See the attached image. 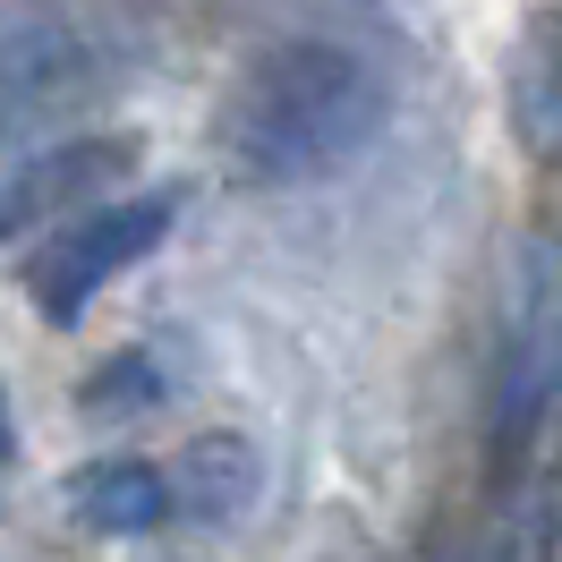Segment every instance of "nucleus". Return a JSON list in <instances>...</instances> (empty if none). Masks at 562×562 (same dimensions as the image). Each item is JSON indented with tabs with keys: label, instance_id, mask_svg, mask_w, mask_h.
Instances as JSON below:
<instances>
[{
	"label": "nucleus",
	"instance_id": "1",
	"mask_svg": "<svg viewBox=\"0 0 562 562\" xmlns=\"http://www.w3.org/2000/svg\"><path fill=\"white\" fill-rule=\"evenodd\" d=\"M375 128H384V77H375V60H358L350 43L290 35L239 77L222 145H231L239 179L299 188V179L341 171L358 145H375Z\"/></svg>",
	"mask_w": 562,
	"mask_h": 562
},
{
	"label": "nucleus",
	"instance_id": "2",
	"mask_svg": "<svg viewBox=\"0 0 562 562\" xmlns=\"http://www.w3.org/2000/svg\"><path fill=\"white\" fill-rule=\"evenodd\" d=\"M179 222V196H120V205L86 213V222H69L60 239L35 247V265H26V290H35V307L52 324H77L94 299H103L120 273H137L154 247L171 239Z\"/></svg>",
	"mask_w": 562,
	"mask_h": 562
},
{
	"label": "nucleus",
	"instance_id": "3",
	"mask_svg": "<svg viewBox=\"0 0 562 562\" xmlns=\"http://www.w3.org/2000/svg\"><path fill=\"white\" fill-rule=\"evenodd\" d=\"M103 94V52L69 18H9L0 26V154L60 137Z\"/></svg>",
	"mask_w": 562,
	"mask_h": 562
},
{
	"label": "nucleus",
	"instance_id": "4",
	"mask_svg": "<svg viewBox=\"0 0 562 562\" xmlns=\"http://www.w3.org/2000/svg\"><path fill=\"white\" fill-rule=\"evenodd\" d=\"M137 162L128 137H60V145H35V162L18 179H0V239H43L52 222L86 196H103V179H120Z\"/></svg>",
	"mask_w": 562,
	"mask_h": 562
},
{
	"label": "nucleus",
	"instance_id": "5",
	"mask_svg": "<svg viewBox=\"0 0 562 562\" xmlns=\"http://www.w3.org/2000/svg\"><path fill=\"white\" fill-rule=\"evenodd\" d=\"M256 477H265V460H256L247 435H196V443L171 460L162 494H171V512L222 528V520H239L247 503H256Z\"/></svg>",
	"mask_w": 562,
	"mask_h": 562
},
{
	"label": "nucleus",
	"instance_id": "6",
	"mask_svg": "<svg viewBox=\"0 0 562 562\" xmlns=\"http://www.w3.org/2000/svg\"><path fill=\"white\" fill-rule=\"evenodd\" d=\"M69 512L94 537H145L171 520V494H162V469H145V460H94L69 477Z\"/></svg>",
	"mask_w": 562,
	"mask_h": 562
},
{
	"label": "nucleus",
	"instance_id": "7",
	"mask_svg": "<svg viewBox=\"0 0 562 562\" xmlns=\"http://www.w3.org/2000/svg\"><path fill=\"white\" fill-rule=\"evenodd\" d=\"M512 120H520L528 154H554V137H562V43H554V18H537L528 43L512 52Z\"/></svg>",
	"mask_w": 562,
	"mask_h": 562
},
{
	"label": "nucleus",
	"instance_id": "8",
	"mask_svg": "<svg viewBox=\"0 0 562 562\" xmlns=\"http://www.w3.org/2000/svg\"><path fill=\"white\" fill-rule=\"evenodd\" d=\"M145 401H154V358L128 350V358H111L103 375L86 384V418H137Z\"/></svg>",
	"mask_w": 562,
	"mask_h": 562
},
{
	"label": "nucleus",
	"instance_id": "9",
	"mask_svg": "<svg viewBox=\"0 0 562 562\" xmlns=\"http://www.w3.org/2000/svg\"><path fill=\"white\" fill-rule=\"evenodd\" d=\"M0 460H9V409H0Z\"/></svg>",
	"mask_w": 562,
	"mask_h": 562
},
{
	"label": "nucleus",
	"instance_id": "10",
	"mask_svg": "<svg viewBox=\"0 0 562 562\" xmlns=\"http://www.w3.org/2000/svg\"><path fill=\"white\" fill-rule=\"evenodd\" d=\"M477 562H503V554H477Z\"/></svg>",
	"mask_w": 562,
	"mask_h": 562
}]
</instances>
